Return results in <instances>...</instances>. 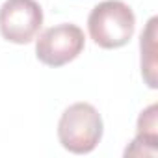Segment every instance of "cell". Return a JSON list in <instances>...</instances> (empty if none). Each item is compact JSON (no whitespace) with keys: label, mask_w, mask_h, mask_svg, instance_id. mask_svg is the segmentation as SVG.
Instances as JSON below:
<instances>
[{"label":"cell","mask_w":158,"mask_h":158,"mask_svg":"<svg viewBox=\"0 0 158 158\" xmlns=\"http://www.w3.org/2000/svg\"><path fill=\"white\" fill-rule=\"evenodd\" d=\"M43 24V10L35 0H6L0 8V34L6 41L26 45Z\"/></svg>","instance_id":"obj_4"},{"label":"cell","mask_w":158,"mask_h":158,"mask_svg":"<svg viewBox=\"0 0 158 158\" xmlns=\"http://www.w3.org/2000/svg\"><path fill=\"white\" fill-rule=\"evenodd\" d=\"M156 104H151L147 110H143L138 117V134L130 147L125 151L127 156H156L158 149V121H156Z\"/></svg>","instance_id":"obj_5"},{"label":"cell","mask_w":158,"mask_h":158,"mask_svg":"<svg viewBox=\"0 0 158 158\" xmlns=\"http://www.w3.org/2000/svg\"><path fill=\"white\" fill-rule=\"evenodd\" d=\"M136 30V15L123 0H104L88 17V32L101 48L125 47Z\"/></svg>","instance_id":"obj_1"},{"label":"cell","mask_w":158,"mask_h":158,"mask_svg":"<svg viewBox=\"0 0 158 158\" xmlns=\"http://www.w3.org/2000/svg\"><path fill=\"white\" fill-rule=\"evenodd\" d=\"M102 117L89 102H74L60 117L58 139L74 154L91 152L102 138Z\"/></svg>","instance_id":"obj_2"},{"label":"cell","mask_w":158,"mask_h":158,"mask_svg":"<svg viewBox=\"0 0 158 158\" xmlns=\"http://www.w3.org/2000/svg\"><path fill=\"white\" fill-rule=\"evenodd\" d=\"M154 39H156V19L152 17L149 23H147V28L145 32L141 34V73L145 76V82L149 88H156V78H154V73H156V60H154Z\"/></svg>","instance_id":"obj_6"},{"label":"cell","mask_w":158,"mask_h":158,"mask_svg":"<svg viewBox=\"0 0 158 158\" xmlns=\"http://www.w3.org/2000/svg\"><path fill=\"white\" fill-rule=\"evenodd\" d=\"M86 47V35L80 26L63 23L47 28L35 39V56L48 67H61L78 58Z\"/></svg>","instance_id":"obj_3"}]
</instances>
